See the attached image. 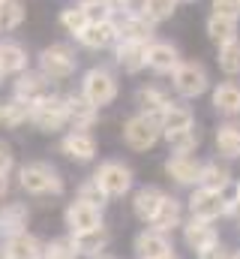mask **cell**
<instances>
[{"instance_id":"15","label":"cell","mask_w":240,"mask_h":259,"mask_svg":"<svg viewBox=\"0 0 240 259\" xmlns=\"http://www.w3.org/2000/svg\"><path fill=\"white\" fill-rule=\"evenodd\" d=\"M51 78H45L39 69H27V72H21V75H15V81H12V97H18V100H24V103H39V100H45L48 94H54L51 91Z\"/></svg>"},{"instance_id":"26","label":"cell","mask_w":240,"mask_h":259,"mask_svg":"<svg viewBox=\"0 0 240 259\" xmlns=\"http://www.w3.org/2000/svg\"><path fill=\"white\" fill-rule=\"evenodd\" d=\"M30 69V55L18 39H0V72L3 75H21Z\"/></svg>"},{"instance_id":"7","label":"cell","mask_w":240,"mask_h":259,"mask_svg":"<svg viewBox=\"0 0 240 259\" xmlns=\"http://www.w3.org/2000/svg\"><path fill=\"white\" fill-rule=\"evenodd\" d=\"M93 178L108 193V199H123V196L132 190V184H135V172L123 160H102L99 169L93 172Z\"/></svg>"},{"instance_id":"2","label":"cell","mask_w":240,"mask_h":259,"mask_svg":"<svg viewBox=\"0 0 240 259\" xmlns=\"http://www.w3.org/2000/svg\"><path fill=\"white\" fill-rule=\"evenodd\" d=\"M120 139H123V145H126L132 154H144V151L156 148L159 139H165V133H162V124H159L156 118L138 112V115H129V118L123 121Z\"/></svg>"},{"instance_id":"28","label":"cell","mask_w":240,"mask_h":259,"mask_svg":"<svg viewBox=\"0 0 240 259\" xmlns=\"http://www.w3.org/2000/svg\"><path fill=\"white\" fill-rule=\"evenodd\" d=\"M0 250H3L6 259H42L45 241H42L39 235H33V232H21V235L9 238Z\"/></svg>"},{"instance_id":"3","label":"cell","mask_w":240,"mask_h":259,"mask_svg":"<svg viewBox=\"0 0 240 259\" xmlns=\"http://www.w3.org/2000/svg\"><path fill=\"white\" fill-rule=\"evenodd\" d=\"M78 94H84L93 106L102 109V106H111L120 97V81L111 69H105V66H90V69L81 75V81H78Z\"/></svg>"},{"instance_id":"17","label":"cell","mask_w":240,"mask_h":259,"mask_svg":"<svg viewBox=\"0 0 240 259\" xmlns=\"http://www.w3.org/2000/svg\"><path fill=\"white\" fill-rule=\"evenodd\" d=\"M165 190L162 187H156V184H144V187H138L135 193H132V217L138 220V223H153V217L159 214V208H162V202H165Z\"/></svg>"},{"instance_id":"43","label":"cell","mask_w":240,"mask_h":259,"mask_svg":"<svg viewBox=\"0 0 240 259\" xmlns=\"http://www.w3.org/2000/svg\"><path fill=\"white\" fill-rule=\"evenodd\" d=\"M15 169V151H12V145L9 142H3L0 139V172L3 175H9Z\"/></svg>"},{"instance_id":"42","label":"cell","mask_w":240,"mask_h":259,"mask_svg":"<svg viewBox=\"0 0 240 259\" xmlns=\"http://www.w3.org/2000/svg\"><path fill=\"white\" fill-rule=\"evenodd\" d=\"M195 259H234V247H228V244H213V247H207V250H201Z\"/></svg>"},{"instance_id":"35","label":"cell","mask_w":240,"mask_h":259,"mask_svg":"<svg viewBox=\"0 0 240 259\" xmlns=\"http://www.w3.org/2000/svg\"><path fill=\"white\" fill-rule=\"evenodd\" d=\"M177 0H138V12L153 21V24H162V21H171L174 12H177Z\"/></svg>"},{"instance_id":"41","label":"cell","mask_w":240,"mask_h":259,"mask_svg":"<svg viewBox=\"0 0 240 259\" xmlns=\"http://www.w3.org/2000/svg\"><path fill=\"white\" fill-rule=\"evenodd\" d=\"M210 15L237 18L240 21V0H210Z\"/></svg>"},{"instance_id":"4","label":"cell","mask_w":240,"mask_h":259,"mask_svg":"<svg viewBox=\"0 0 240 259\" xmlns=\"http://www.w3.org/2000/svg\"><path fill=\"white\" fill-rule=\"evenodd\" d=\"M36 64H39V72L51 81H69L78 69V55L72 46L66 42H51L45 46L39 55H36Z\"/></svg>"},{"instance_id":"44","label":"cell","mask_w":240,"mask_h":259,"mask_svg":"<svg viewBox=\"0 0 240 259\" xmlns=\"http://www.w3.org/2000/svg\"><path fill=\"white\" fill-rule=\"evenodd\" d=\"M105 6L111 9V15H114V18L126 15V12H132V9H138V6H135V0H105Z\"/></svg>"},{"instance_id":"46","label":"cell","mask_w":240,"mask_h":259,"mask_svg":"<svg viewBox=\"0 0 240 259\" xmlns=\"http://www.w3.org/2000/svg\"><path fill=\"white\" fill-rule=\"evenodd\" d=\"M6 196H9V175L0 172V199H6Z\"/></svg>"},{"instance_id":"9","label":"cell","mask_w":240,"mask_h":259,"mask_svg":"<svg viewBox=\"0 0 240 259\" xmlns=\"http://www.w3.org/2000/svg\"><path fill=\"white\" fill-rule=\"evenodd\" d=\"M57 151L66 160H72V163H93L96 154H99V145L90 136V130H66L60 136Z\"/></svg>"},{"instance_id":"50","label":"cell","mask_w":240,"mask_h":259,"mask_svg":"<svg viewBox=\"0 0 240 259\" xmlns=\"http://www.w3.org/2000/svg\"><path fill=\"white\" fill-rule=\"evenodd\" d=\"M177 3H195V0H177Z\"/></svg>"},{"instance_id":"32","label":"cell","mask_w":240,"mask_h":259,"mask_svg":"<svg viewBox=\"0 0 240 259\" xmlns=\"http://www.w3.org/2000/svg\"><path fill=\"white\" fill-rule=\"evenodd\" d=\"M159 124H162V133H177V130H189L195 127V112H192V106H186V103H171L168 106V112L159 118Z\"/></svg>"},{"instance_id":"34","label":"cell","mask_w":240,"mask_h":259,"mask_svg":"<svg viewBox=\"0 0 240 259\" xmlns=\"http://www.w3.org/2000/svg\"><path fill=\"white\" fill-rule=\"evenodd\" d=\"M57 21H60V27L69 33V36H78L87 24H90V18H87V12L81 9V0H72V3H66L63 9H60V15H57Z\"/></svg>"},{"instance_id":"39","label":"cell","mask_w":240,"mask_h":259,"mask_svg":"<svg viewBox=\"0 0 240 259\" xmlns=\"http://www.w3.org/2000/svg\"><path fill=\"white\" fill-rule=\"evenodd\" d=\"M42 259H81V256L75 253V247L69 244V238H51V241H45Z\"/></svg>"},{"instance_id":"20","label":"cell","mask_w":240,"mask_h":259,"mask_svg":"<svg viewBox=\"0 0 240 259\" xmlns=\"http://www.w3.org/2000/svg\"><path fill=\"white\" fill-rule=\"evenodd\" d=\"M132 250H135L138 259H159V256H165V253H171L174 247H171V238L165 232H159L153 226H144L132 238Z\"/></svg>"},{"instance_id":"24","label":"cell","mask_w":240,"mask_h":259,"mask_svg":"<svg viewBox=\"0 0 240 259\" xmlns=\"http://www.w3.org/2000/svg\"><path fill=\"white\" fill-rule=\"evenodd\" d=\"M210 106L222 118H240V84L219 81L216 88H210Z\"/></svg>"},{"instance_id":"51","label":"cell","mask_w":240,"mask_h":259,"mask_svg":"<svg viewBox=\"0 0 240 259\" xmlns=\"http://www.w3.org/2000/svg\"><path fill=\"white\" fill-rule=\"evenodd\" d=\"M3 78H6V75H3V72H0V84H3Z\"/></svg>"},{"instance_id":"19","label":"cell","mask_w":240,"mask_h":259,"mask_svg":"<svg viewBox=\"0 0 240 259\" xmlns=\"http://www.w3.org/2000/svg\"><path fill=\"white\" fill-rule=\"evenodd\" d=\"M135 109L141 112V115H150V118H162L165 112H168V106L174 103L171 100V94L165 91V88H159V84H138L135 88Z\"/></svg>"},{"instance_id":"23","label":"cell","mask_w":240,"mask_h":259,"mask_svg":"<svg viewBox=\"0 0 240 259\" xmlns=\"http://www.w3.org/2000/svg\"><path fill=\"white\" fill-rule=\"evenodd\" d=\"M114 64L126 75H138L141 69H147V46L144 42H132V39H120L114 46Z\"/></svg>"},{"instance_id":"22","label":"cell","mask_w":240,"mask_h":259,"mask_svg":"<svg viewBox=\"0 0 240 259\" xmlns=\"http://www.w3.org/2000/svg\"><path fill=\"white\" fill-rule=\"evenodd\" d=\"M114 21H117L120 39H132V42H144V46H150V42L156 39V24L147 21L138 9L120 15V18H114Z\"/></svg>"},{"instance_id":"12","label":"cell","mask_w":240,"mask_h":259,"mask_svg":"<svg viewBox=\"0 0 240 259\" xmlns=\"http://www.w3.org/2000/svg\"><path fill=\"white\" fill-rule=\"evenodd\" d=\"M75 42L81 46V49H87V52H105V49H114L120 42V30H117V21L111 18V21H93V24H87L78 36H75Z\"/></svg>"},{"instance_id":"8","label":"cell","mask_w":240,"mask_h":259,"mask_svg":"<svg viewBox=\"0 0 240 259\" xmlns=\"http://www.w3.org/2000/svg\"><path fill=\"white\" fill-rule=\"evenodd\" d=\"M186 211L189 217L198 220H222L228 214V202H225V190H210V187H192V193L186 199Z\"/></svg>"},{"instance_id":"6","label":"cell","mask_w":240,"mask_h":259,"mask_svg":"<svg viewBox=\"0 0 240 259\" xmlns=\"http://www.w3.org/2000/svg\"><path fill=\"white\" fill-rule=\"evenodd\" d=\"M171 91L180 100H198L210 91V72L207 66L198 61H183L177 66V72L171 75Z\"/></svg>"},{"instance_id":"33","label":"cell","mask_w":240,"mask_h":259,"mask_svg":"<svg viewBox=\"0 0 240 259\" xmlns=\"http://www.w3.org/2000/svg\"><path fill=\"white\" fill-rule=\"evenodd\" d=\"M201 130L198 124L189 130H177V133H165V142H168V151L171 154H195L201 148Z\"/></svg>"},{"instance_id":"14","label":"cell","mask_w":240,"mask_h":259,"mask_svg":"<svg viewBox=\"0 0 240 259\" xmlns=\"http://www.w3.org/2000/svg\"><path fill=\"white\" fill-rule=\"evenodd\" d=\"M180 64H183V58H180V49L174 42H168V39H153V42L147 46V69H150V72L171 78V75L177 72Z\"/></svg>"},{"instance_id":"5","label":"cell","mask_w":240,"mask_h":259,"mask_svg":"<svg viewBox=\"0 0 240 259\" xmlns=\"http://www.w3.org/2000/svg\"><path fill=\"white\" fill-rule=\"evenodd\" d=\"M30 127L39 133H60L69 127V112H66V94H48L45 100L33 103L30 109Z\"/></svg>"},{"instance_id":"37","label":"cell","mask_w":240,"mask_h":259,"mask_svg":"<svg viewBox=\"0 0 240 259\" xmlns=\"http://www.w3.org/2000/svg\"><path fill=\"white\" fill-rule=\"evenodd\" d=\"M216 64H219V69H222L228 78L240 75V36L216 49Z\"/></svg>"},{"instance_id":"36","label":"cell","mask_w":240,"mask_h":259,"mask_svg":"<svg viewBox=\"0 0 240 259\" xmlns=\"http://www.w3.org/2000/svg\"><path fill=\"white\" fill-rule=\"evenodd\" d=\"M27 18V9H24V0H0V30L3 33H12L24 24Z\"/></svg>"},{"instance_id":"25","label":"cell","mask_w":240,"mask_h":259,"mask_svg":"<svg viewBox=\"0 0 240 259\" xmlns=\"http://www.w3.org/2000/svg\"><path fill=\"white\" fill-rule=\"evenodd\" d=\"M66 112L72 130H90L99 121V106H93L84 94H66Z\"/></svg>"},{"instance_id":"13","label":"cell","mask_w":240,"mask_h":259,"mask_svg":"<svg viewBox=\"0 0 240 259\" xmlns=\"http://www.w3.org/2000/svg\"><path fill=\"white\" fill-rule=\"evenodd\" d=\"M180 235H183L186 250H192L195 256H198L201 250H207V247H213V244L222 241V238H219V229H216L210 220H198V217H189V220L180 226Z\"/></svg>"},{"instance_id":"45","label":"cell","mask_w":240,"mask_h":259,"mask_svg":"<svg viewBox=\"0 0 240 259\" xmlns=\"http://www.w3.org/2000/svg\"><path fill=\"white\" fill-rule=\"evenodd\" d=\"M225 202H228V205H231V202H240V178L225 190ZM225 217H228V214H225Z\"/></svg>"},{"instance_id":"18","label":"cell","mask_w":240,"mask_h":259,"mask_svg":"<svg viewBox=\"0 0 240 259\" xmlns=\"http://www.w3.org/2000/svg\"><path fill=\"white\" fill-rule=\"evenodd\" d=\"M66 238H69V244L75 247V253L81 259L99 256V253L111 244V232H108L105 223H102V226H93V229H84V232H69Z\"/></svg>"},{"instance_id":"49","label":"cell","mask_w":240,"mask_h":259,"mask_svg":"<svg viewBox=\"0 0 240 259\" xmlns=\"http://www.w3.org/2000/svg\"><path fill=\"white\" fill-rule=\"evenodd\" d=\"M234 259H240V247H234Z\"/></svg>"},{"instance_id":"11","label":"cell","mask_w":240,"mask_h":259,"mask_svg":"<svg viewBox=\"0 0 240 259\" xmlns=\"http://www.w3.org/2000/svg\"><path fill=\"white\" fill-rule=\"evenodd\" d=\"M27 223H30V205L21 202V199H9V202H0V247L27 232Z\"/></svg>"},{"instance_id":"16","label":"cell","mask_w":240,"mask_h":259,"mask_svg":"<svg viewBox=\"0 0 240 259\" xmlns=\"http://www.w3.org/2000/svg\"><path fill=\"white\" fill-rule=\"evenodd\" d=\"M102 223H105V217H102V208H96V205L72 199L63 208V226H66V232H84V229H93V226H102Z\"/></svg>"},{"instance_id":"38","label":"cell","mask_w":240,"mask_h":259,"mask_svg":"<svg viewBox=\"0 0 240 259\" xmlns=\"http://www.w3.org/2000/svg\"><path fill=\"white\" fill-rule=\"evenodd\" d=\"M72 199H78V202H87V205H96V208H105L111 199H108V193L99 187V181L90 175V178H84L78 187H75V196Z\"/></svg>"},{"instance_id":"29","label":"cell","mask_w":240,"mask_h":259,"mask_svg":"<svg viewBox=\"0 0 240 259\" xmlns=\"http://www.w3.org/2000/svg\"><path fill=\"white\" fill-rule=\"evenodd\" d=\"M231 184H234V172H231L228 160H219V157H213V160H204V166H201V184H198V187H210V190H228Z\"/></svg>"},{"instance_id":"27","label":"cell","mask_w":240,"mask_h":259,"mask_svg":"<svg viewBox=\"0 0 240 259\" xmlns=\"http://www.w3.org/2000/svg\"><path fill=\"white\" fill-rule=\"evenodd\" d=\"M186 223V202L177 199V196H165V202H162V208H159V214L153 217V229H159V232H165V235H171L174 229H180Z\"/></svg>"},{"instance_id":"40","label":"cell","mask_w":240,"mask_h":259,"mask_svg":"<svg viewBox=\"0 0 240 259\" xmlns=\"http://www.w3.org/2000/svg\"><path fill=\"white\" fill-rule=\"evenodd\" d=\"M81 9L87 12L90 24H93V21H111V18H114L111 9L105 6V0H81Z\"/></svg>"},{"instance_id":"30","label":"cell","mask_w":240,"mask_h":259,"mask_svg":"<svg viewBox=\"0 0 240 259\" xmlns=\"http://www.w3.org/2000/svg\"><path fill=\"white\" fill-rule=\"evenodd\" d=\"M204 33H207V39L219 49V46H225V42H231V39L240 36V21L237 18H222V15H207Z\"/></svg>"},{"instance_id":"31","label":"cell","mask_w":240,"mask_h":259,"mask_svg":"<svg viewBox=\"0 0 240 259\" xmlns=\"http://www.w3.org/2000/svg\"><path fill=\"white\" fill-rule=\"evenodd\" d=\"M30 103L18 100V97H6L0 100V127L3 130H18L24 124H30Z\"/></svg>"},{"instance_id":"48","label":"cell","mask_w":240,"mask_h":259,"mask_svg":"<svg viewBox=\"0 0 240 259\" xmlns=\"http://www.w3.org/2000/svg\"><path fill=\"white\" fill-rule=\"evenodd\" d=\"M159 259H180V256L174 253V250H171V253H165V256H159Z\"/></svg>"},{"instance_id":"10","label":"cell","mask_w":240,"mask_h":259,"mask_svg":"<svg viewBox=\"0 0 240 259\" xmlns=\"http://www.w3.org/2000/svg\"><path fill=\"white\" fill-rule=\"evenodd\" d=\"M201 166H204V160H198L192 154H171L162 163V172L177 187H198L201 184Z\"/></svg>"},{"instance_id":"1","label":"cell","mask_w":240,"mask_h":259,"mask_svg":"<svg viewBox=\"0 0 240 259\" xmlns=\"http://www.w3.org/2000/svg\"><path fill=\"white\" fill-rule=\"evenodd\" d=\"M18 187L27 196H63L66 181L60 175L57 166L45 163V160H30L24 166H18Z\"/></svg>"},{"instance_id":"21","label":"cell","mask_w":240,"mask_h":259,"mask_svg":"<svg viewBox=\"0 0 240 259\" xmlns=\"http://www.w3.org/2000/svg\"><path fill=\"white\" fill-rule=\"evenodd\" d=\"M213 148L219 160H240V118H225L213 133Z\"/></svg>"},{"instance_id":"47","label":"cell","mask_w":240,"mask_h":259,"mask_svg":"<svg viewBox=\"0 0 240 259\" xmlns=\"http://www.w3.org/2000/svg\"><path fill=\"white\" fill-rule=\"evenodd\" d=\"M93 259H117V256H114V253H108V250H102L99 256H93Z\"/></svg>"}]
</instances>
